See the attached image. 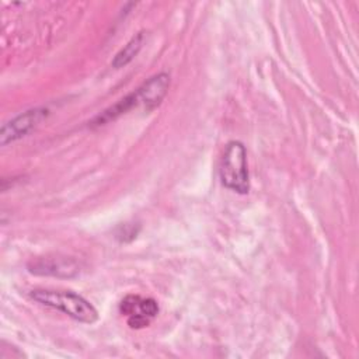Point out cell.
<instances>
[{"label":"cell","instance_id":"5","mask_svg":"<svg viewBox=\"0 0 359 359\" xmlns=\"http://www.w3.org/2000/svg\"><path fill=\"white\" fill-rule=\"evenodd\" d=\"M48 114L49 111L46 108H34L6 122L0 132V144L7 146L8 143L28 135L42 119L46 118Z\"/></svg>","mask_w":359,"mask_h":359},{"label":"cell","instance_id":"7","mask_svg":"<svg viewBox=\"0 0 359 359\" xmlns=\"http://www.w3.org/2000/svg\"><path fill=\"white\" fill-rule=\"evenodd\" d=\"M143 43H144V31H140L135 36H132L130 41L115 55L112 60V66L115 69H119L130 63L142 49Z\"/></svg>","mask_w":359,"mask_h":359},{"label":"cell","instance_id":"2","mask_svg":"<svg viewBox=\"0 0 359 359\" xmlns=\"http://www.w3.org/2000/svg\"><path fill=\"white\" fill-rule=\"evenodd\" d=\"M29 297L46 307L59 310L76 321L84 324H93L98 318L95 307L83 296L72 290H55V289H34L29 292Z\"/></svg>","mask_w":359,"mask_h":359},{"label":"cell","instance_id":"1","mask_svg":"<svg viewBox=\"0 0 359 359\" xmlns=\"http://www.w3.org/2000/svg\"><path fill=\"white\" fill-rule=\"evenodd\" d=\"M170 87V76L167 73H158L146 80L140 87H137L133 93L128 94L116 104L111 105L100 115H97L93 121L94 125H105L109 121L116 119L118 116L126 114L128 111L143 107L146 111H151L158 107L165 97Z\"/></svg>","mask_w":359,"mask_h":359},{"label":"cell","instance_id":"3","mask_svg":"<svg viewBox=\"0 0 359 359\" xmlns=\"http://www.w3.org/2000/svg\"><path fill=\"white\" fill-rule=\"evenodd\" d=\"M219 177L227 189L241 195L248 194L250 174L247 150L241 142L231 140L226 144L219 164Z\"/></svg>","mask_w":359,"mask_h":359},{"label":"cell","instance_id":"6","mask_svg":"<svg viewBox=\"0 0 359 359\" xmlns=\"http://www.w3.org/2000/svg\"><path fill=\"white\" fill-rule=\"evenodd\" d=\"M31 273L50 275L59 278H73L79 273V264L69 257H42L36 258L28 265Z\"/></svg>","mask_w":359,"mask_h":359},{"label":"cell","instance_id":"4","mask_svg":"<svg viewBox=\"0 0 359 359\" xmlns=\"http://www.w3.org/2000/svg\"><path fill=\"white\" fill-rule=\"evenodd\" d=\"M119 311L126 318L130 328L140 330L149 327L158 314V304L151 297L128 294L119 303Z\"/></svg>","mask_w":359,"mask_h":359}]
</instances>
